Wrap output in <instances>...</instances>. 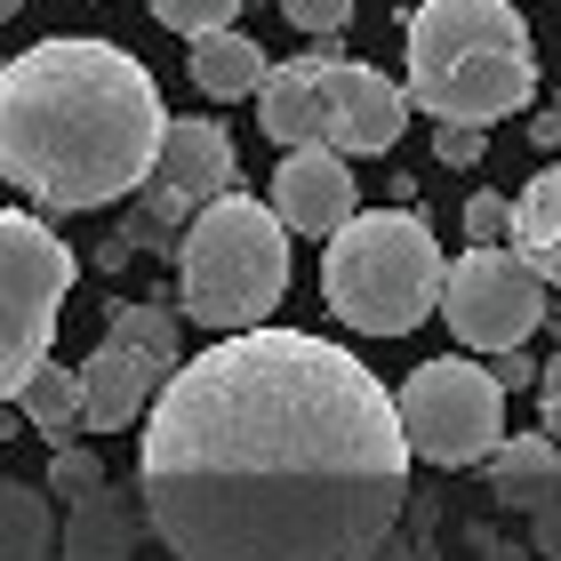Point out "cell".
Wrapping results in <instances>:
<instances>
[{"mask_svg": "<svg viewBox=\"0 0 561 561\" xmlns=\"http://www.w3.org/2000/svg\"><path fill=\"white\" fill-rule=\"evenodd\" d=\"M48 490H57V505H81L89 490H105V466H96V449L57 442V457H48Z\"/></svg>", "mask_w": 561, "mask_h": 561, "instance_id": "20", "label": "cell"}, {"mask_svg": "<svg viewBox=\"0 0 561 561\" xmlns=\"http://www.w3.org/2000/svg\"><path fill=\"white\" fill-rule=\"evenodd\" d=\"M490 369H497V386H505V393H529V386H546V369H529V362H522V345L490 353Z\"/></svg>", "mask_w": 561, "mask_h": 561, "instance_id": "25", "label": "cell"}, {"mask_svg": "<svg viewBox=\"0 0 561 561\" xmlns=\"http://www.w3.org/2000/svg\"><path fill=\"white\" fill-rule=\"evenodd\" d=\"M169 121L152 72L121 41H33L0 72V169L48 217L145 193Z\"/></svg>", "mask_w": 561, "mask_h": 561, "instance_id": "2", "label": "cell"}, {"mask_svg": "<svg viewBox=\"0 0 561 561\" xmlns=\"http://www.w3.org/2000/svg\"><path fill=\"white\" fill-rule=\"evenodd\" d=\"M433 152H442L449 169H473L481 152H490V129H481V121H442V129H433Z\"/></svg>", "mask_w": 561, "mask_h": 561, "instance_id": "23", "label": "cell"}, {"mask_svg": "<svg viewBox=\"0 0 561 561\" xmlns=\"http://www.w3.org/2000/svg\"><path fill=\"white\" fill-rule=\"evenodd\" d=\"M169 362L161 353H145V345H129V337H113L105 329V345L81 362V386H89V425L96 433H121L145 401H161V386H169Z\"/></svg>", "mask_w": 561, "mask_h": 561, "instance_id": "12", "label": "cell"}, {"mask_svg": "<svg viewBox=\"0 0 561 561\" xmlns=\"http://www.w3.org/2000/svg\"><path fill=\"white\" fill-rule=\"evenodd\" d=\"M280 16H289L297 33L329 41V33H345V24H353V0H280Z\"/></svg>", "mask_w": 561, "mask_h": 561, "instance_id": "22", "label": "cell"}, {"mask_svg": "<svg viewBox=\"0 0 561 561\" xmlns=\"http://www.w3.org/2000/svg\"><path fill=\"white\" fill-rule=\"evenodd\" d=\"M401 425L425 466L442 473H466V466H490L497 442H505V386L497 369H481L466 345L442 353V362H417L410 386H401Z\"/></svg>", "mask_w": 561, "mask_h": 561, "instance_id": "7", "label": "cell"}, {"mask_svg": "<svg viewBox=\"0 0 561 561\" xmlns=\"http://www.w3.org/2000/svg\"><path fill=\"white\" fill-rule=\"evenodd\" d=\"M289 289V225L249 193H217L176 241V313L233 337L257 329Z\"/></svg>", "mask_w": 561, "mask_h": 561, "instance_id": "5", "label": "cell"}, {"mask_svg": "<svg viewBox=\"0 0 561 561\" xmlns=\"http://www.w3.org/2000/svg\"><path fill=\"white\" fill-rule=\"evenodd\" d=\"M353 152L337 145H289L280 152V169H273V209L289 233H337V225L362 217V185H353Z\"/></svg>", "mask_w": 561, "mask_h": 561, "instance_id": "11", "label": "cell"}, {"mask_svg": "<svg viewBox=\"0 0 561 561\" xmlns=\"http://www.w3.org/2000/svg\"><path fill=\"white\" fill-rule=\"evenodd\" d=\"M546 289L553 280L522 257L514 241H473L466 257L449 265V289H442V321L466 353H505V345H529V329H546Z\"/></svg>", "mask_w": 561, "mask_h": 561, "instance_id": "9", "label": "cell"}, {"mask_svg": "<svg viewBox=\"0 0 561 561\" xmlns=\"http://www.w3.org/2000/svg\"><path fill=\"white\" fill-rule=\"evenodd\" d=\"M473 553H481V561H529L522 546H505V538H473Z\"/></svg>", "mask_w": 561, "mask_h": 561, "instance_id": "29", "label": "cell"}, {"mask_svg": "<svg viewBox=\"0 0 561 561\" xmlns=\"http://www.w3.org/2000/svg\"><path fill=\"white\" fill-rule=\"evenodd\" d=\"M538 89L522 0H425L410 16V96L433 121H505Z\"/></svg>", "mask_w": 561, "mask_h": 561, "instance_id": "3", "label": "cell"}, {"mask_svg": "<svg viewBox=\"0 0 561 561\" xmlns=\"http://www.w3.org/2000/svg\"><path fill=\"white\" fill-rule=\"evenodd\" d=\"M546 401H538V410H546V433H561V345H553V362H546V386H538Z\"/></svg>", "mask_w": 561, "mask_h": 561, "instance_id": "27", "label": "cell"}, {"mask_svg": "<svg viewBox=\"0 0 561 561\" xmlns=\"http://www.w3.org/2000/svg\"><path fill=\"white\" fill-rule=\"evenodd\" d=\"M410 457L377 369L305 329H233L161 386L137 490L176 561H377L410 522Z\"/></svg>", "mask_w": 561, "mask_h": 561, "instance_id": "1", "label": "cell"}, {"mask_svg": "<svg viewBox=\"0 0 561 561\" xmlns=\"http://www.w3.org/2000/svg\"><path fill=\"white\" fill-rule=\"evenodd\" d=\"M529 546H538V561H561V497L529 514Z\"/></svg>", "mask_w": 561, "mask_h": 561, "instance_id": "26", "label": "cell"}, {"mask_svg": "<svg viewBox=\"0 0 561 561\" xmlns=\"http://www.w3.org/2000/svg\"><path fill=\"white\" fill-rule=\"evenodd\" d=\"M466 241H514V201L473 193V201H466Z\"/></svg>", "mask_w": 561, "mask_h": 561, "instance_id": "24", "label": "cell"}, {"mask_svg": "<svg viewBox=\"0 0 561 561\" xmlns=\"http://www.w3.org/2000/svg\"><path fill=\"white\" fill-rule=\"evenodd\" d=\"M490 497L514 505V514H538L561 497V433H514L490 457Z\"/></svg>", "mask_w": 561, "mask_h": 561, "instance_id": "14", "label": "cell"}, {"mask_svg": "<svg viewBox=\"0 0 561 561\" xmlns=\"http://www.w3.org/2000/svg\"><path fill=\"white\" fill-rule=\"evenodd\" d=\"M57 490L0 481V561H57Z\"/></svg>", "mask_w": 561, "mask_h": 561, "instance_id": "16", "label": "cell"}, {"mask_svg": "<svg viewBox=\"0 0 561 561\" xmlns=\"http://www.w3.org/2000/svg\"><path fill=\"white\" fill-rule=\"evenodd\" d=\"M514 249L561 289V161L538 169V176H529V193L514 201Z\"/></svg>", "mask_w": 561, "mask_h": 561, "instance_id": "17", "label": "cell"}, {"mask_svg": "<svg viewBox=\"0 0 561 561\" xmlns=\"http://www.w3.org/2000/svg\"><path fill=\"white\" fill-rule=\"evenodd\" d=\"M417 96L393 89L386 72L337 57V48H305V57L273 65V81L257 89V129L289 152V145H337V152H393L401 121Z\"/></svg>", "mask_w": 561, "mask_h": 561, "instance_id": "6", "label": "cell"}, {"mask_svg": "<svg viewBox=\"0 0 561 561\" xmlns=\"http://www.w3.org/2000/svg\"><path fill=\"white\" fill-rule=\"evenodd\" d=\"M176 321H185V313H169V305H113V313H105L113 337H129L145 353H161L169 369H185V353H176Z\"/></svg>", "mask_w": 561, "mask_h": 561, "instance_id": "19", "label": "cell"}, {"mask_svg": "<svg viewBox=\"0 0 561 561\" xmlns=\"http://www.w3.org/2000/svg\"><path fill=\"white\" fill-rule=\"evenodd\" d=\"M152 16H161L169 33L201 41V33H217V24H233V16H241V0H152Z\"/></svg>", "mask_w": 561, "mask_h": 561, "instance_id": "21", "label": "cell"}, {"mask_svg": "<svg viewBox=\"0 0 561 561\" xmlns=\"http://www.w3.org/2000/svg\"><path fill=\"white\" fill-rule=\"evenodd\" d=\"M72 289V249L48 233L33 209L0 217V393H24V377L48 369L57 305Z\"/></svg>", "mask_w": 561, "mask_h": 561, "instance_id": "8", "label": "cell"}, {"mask_svg": "<svg viewBox=\"0 0 561 561\" xmlns=\"http://www.w3.org/2000/svg\"><path fill=\"white\" fill-rule=\"evenodd\" d=\"M321 289L329 313L362 337H410L425 313H442L449 265L442 241L417 209H362L353 225H337L321 249Z\"/></svg>", "mask_w": 561, "mask_h": 561, "instance_id": "4", "label": "cell"}, {"mask_svg": "<svg viewBox=\"0 0 561 561\" xmlns=\"http://www.w3.org/2000/svg\"><path fill=\"white\" fill-rule=\"evenodd\" d=\"M185 72H193V89L209 96V105H225V96H257V89L273 81V57H265V48L249 41V33L217 24V33H201V41H193Z\"/></svg>", "mask_w": 561, "mask_h": 561, "instance_id": "15", "label": "cell"}, {"mask_svg": "<svg viewBox=\"0 0 561 561\" xmlns=\"http://www.w3.org/2000/svg\"><path fill=\"white\" fill-rule=\"evenodd\" d=\"M9 410L33 425V433H48V442H72V425H89V386H81V369H33L24 377V393L9 401Z\"/></svg>", "mask_w": 561, "mask_h": 561, "instance_id": "18", "label": "cell"}, {"mask_svg": "<svg viewBox=\"0 0 561 561\" xmlns=\"http://www.w3.org/2000/svg\"><path fill=\"white\" fill-rule=\"evenodd\" d=\"M553 105H561V96H553Z\"/></svg>", "mask_w": 561, "mask_h": 561, "instance_id": "30", "label": "cell"}, {"mask_svg": "<svg viewBox=\"0 0 561 561\" xmlns=\"http://www.w3.org/2000/svg\"><path fill=\"white\" fill-rule=\"evenodd\" d=\"M529 137H538V145H561V105H553V113H529Z\"/></svg>", "mask_w": 561, "mask_h": 561, "instance_id": "28", "label": "cell"}, {"mask_svg": "<svg viewBox=\"0 0 561 561\" xmlns=\"http://www.w3.org/2000/svg\"><path fill=\"white\" fill-rule=\"evenodd\" d=\"M241 185V152L233 137H225V121H169V145H161V169L145 176V193H137V217H129V241L145 249H169L176 257V241H185V225L209 209L217 193H233Z\"/></svg>", "mask_w": 561, "mask_h": 561, "instance_id": "10", "label": "cell"}, {"mask_svg": "<svg viewBox=\"0 0 561 561\" xmlns=\"http://www.w3.org/2000/svg\"><path fill=\"white\" fill-rule=\"evenodd\" d=\"M152 529V505L145 490H89L81 505H65V538H57V561H129Z\"/></svg>", "mask_w": 561, "mask_h": 561, "instance_id": "13", "label": "cell"}]
</instances>
